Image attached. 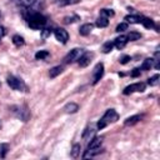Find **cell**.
<instances>
[{"label":"cell","mask_w":160,"mask_h":160,"mask_svg":"<svg viewBox=\"0 0 160 160\" xmlns=\"http://www.w3.org/2000/svg\"><path fill=\"white\" fill-rule=\"evenodd\" d=\"M100 152H102V149H101L100 146H98V148H91V149H86V151L84 152L82 158H84V159L92 158V156H95V155H98V154H100Z\"/></svg>","instance_id":"10"},{"label":"cell","mask_w":160,"mask_h":160,"mask_svg":"<svg viewBox=\"0 0 160 160\" xmlns=\"http://www.w3.org/2000/svg\"><path fill=\"white\" fill-rule=\"evenodd\" d=\"M125 30H128V24H126V22L119 24V25L116 26V29H115V31H118V32H122V31H125Z\"/></svg>","instance_id":"33"},{"label":"cell","mask_w":160,"mask_h":160,"mask_svg":"<svg viewBox=\"0 0 160 160\" xmlns=\"http://www.w3.org/2000/svg\"><path fill=\"white\" fill-rule=\"evenodd\" d=\"M80 20V18L78 15H72V16H65L64 18V24H71V22H75Z\"/></svg>","instance_id":"31"},{"label":"cell","mask_w":160,"mask_h":160,"mask_svg":"<svg viewBox=\"0 0 160 160\" xmlns=\"http://www.w3.org/2000/svg\"><path fill=\"white\" fill-rule=\"evenodd\" d=\"M100 16H104V18H110V16H114V11L112 10H109V9H102L100 10Z\"/></svg>","instance_id":"32"},{"label":"cell","mask_w":160,"mask_h":160,"mask_svg":"<svg viewBox=\"0 0 160 160\" xmlns=\"http://www.w3.org/2000/svg\"><path fill=\"white\" fill-rule=\"evenodd\" d=\"M0 129H1V121H0Z\"/></svg>","instance_id":"39"},{"label":"cell","mask_w":160,"mask_h":160,"mask_svg":"<svg viewBox=\"0 0 160 160\" xmlns=\"http://www.w3.org/2000/svg\"><path fill=\"white\" fill-rule=\"evenodd\" d=\"M25 10H26V12L24 14V18L31 29L38 30V29H42L46 25V18L42 14H40L38 11H31L28 8Z\"/></svg>","instance_id":"1"},{"label":"cell","mask_w":160,"mask_h":160,"mask_svg":"<svg viewBox=\"0 0 160 160\" xmlns=\"http://www.w3.org/2000/svg\"><path fill=\"white\" fill-rule=\"evenodd\" d=\"M130 75H131L132 78H136V76H139V75H140V69H132V71L130 72Z\"/></svg>","instance_id":"36"},{"label":"cell","mask_w":160,"mask_h":160,"mask_svg":"<svg viewBox=\"0 0 160 160\" xmlns=\"http://www.w3.org/2000/svg\"><path fill=\"white\" fill-rule=\"evenodd\" d=\"M141 24L146 28V29H152L155 28V22L152 19H149V18H142L141 19Z\"/></svg>","instance_id":"21"},{"label":"cell","mask_w":160,"mask_h":160,"mask_svg":"<svg viewBox=\"0 0 160 160\" xmlns=\"http://www.w3.org/2000/svg\"><path fill=\"white\" fill-rule=\"evenodd\" d=\"M54 35H55L56 40L60 41L61 44H66L68 40H69V34H68V31L64 30V29H60V28H59V29H55V30H54Z\"/></svg>","instance_id":"8"},{"label":"cell","mask_w":160,"mask_h":160,"mask_svg":"<svg viewBox=\"0 0 160 160\" xmlns=\"http://www.w3.org/2000/svg\"><path fill=\"white\" fill-rule=\"evenodd\" d=\"M81 52H82V49H79V48H75V49L70 50V51L66 54V56L64 58V62H65V64H71V62H74L75 60L79 59V56L81 55Z\"/></svg>","instance_id":"6"},{"label":"cell","mask_w":160,"mask_h":160,"mask_svg":"<svg viewBox=\"0 0 160 160\" xmlns=\"http://www.w3.org/2000/svg\"><path fill=\"white\" fill-rule=\"evenodd\" d=\"M64 110H65L66 114H74V112H76L79 110V105L75 104V102H69V104L65 105Z\"/></svg>","instance_id":"14"},{"label":"cell","mask_w":160,"mask_h":160,"mask_svg":"<svg viewBox=\"0 0 160 160\" xmlns=\"http://www.w3.org/2000/svg\"><path fill=\"white\" fill-rule=\"evenodd\" d=\"M62 71H64L62 66H60V65H58V66H54L52 69H50V71H49V76H50L51 79H54V78H56L58 75H60Z\"/></svg>","instance_id":"17"},{"label":"cell","mask_w":160,"mask_h":160,"mask_svg":"<svg viewBox=\"0 0 160 160\" xmlns=\"http://www.w3.org/2000/svg\"><path fill=\"white\" fill-rule=\"evenodd\" d=\"M80 150H81L80 144H74L72 149H71V158H78L80 154Z\"/></svg>","instance_id":"26"},{"label":"cell","mask_w":160,"mask_h":160,"mask_svg":"<svg viewBox=\"0 0 160 160\" xmlns=\"http://www.w3.org/2000/svg\"><path fill=\"white\" fill-rule=\"evenodd\" d=\"M126 42H128L126 36H125V35H120L119 38H116V39H115V41H114V46H115L116 49L121 50V49H124V48H125Z\"/></svg>","instance_id":"11"},{"label":"cell","mask_w":160,"mask_h":160,"mask_svg":"<svg viewBox=\"0 0 160 160\" xmlns=\"http://www.w3.org/2000/svg\"><path fill=\"white\" fill-rule=\"evenodd\" d=\"M140 38H141V34L138 32V31H130V32L126 35L128 41H129V40H130V41H135V40H139Z\"/></svg>","instance_id":"24"},{"label":"cell","mask_w":160,"mask_h":160,"mask_svg":"<svg viewBox=\"0 0 160 160\" xmlns=\"http://www.w3.org/2000/svg\"><path fill=\"white\" fill-rule=\"evenodd\" d=\"M101 142H102V138L100 136H94L91 138L89 145H88V149H91V148H98V146H101Z\"/></svg>","instance_id":"15"},{"label":"cell","mask_w":160,"mask_h":160,"mask_svg":"<svg viewBox=\"0 0 160 160\" xmlns=\"http://www.w3.org/2000/svg\"><path fill=\"white\" fill-rule=\"evenodd\" d=\"M12 42H14L15 46H22V45L25 44V40H24V38L20 36V35H14V36H12Z\"/></svg>","instance_id":"25"},{"label":"cell","mask_w":160,"mask_h":160,"mask_svg":"<svg viewBox=\"0 0 160 160\" xmlns=\"http://www.w3.org/2000/svg\"><path fill=\"white\" fill-rule=\"evenodd\" d=\"M152 66H154V59H151V58H148V59H145V60H144V62L141 64V66H140V70H144V71H146V70H150Z\"/></svg>","instance_id":"16"},{"label":"cell","mask_w":160,"mask_h":160,"mask_svg":"<svg viewBox=\"0 0 160 160\" xmlns=\"http://www.w3.org/2000/svg\"><path fill=\"white\" fill-rule=\"evenodd\" d=\"M15 2H16L18 5H20V6L30 8V6H32V5L36 2V0H15Z\"/></svg>","instance_id":"23"},{"label":"cell","mask_w":160,"mask_h":160,"mask_svg":"<svg viewBox=\"0 0 160 160\" xmlns=\"http://www.w3.org/2000/svg\"><path fill=\"white\" fill-rule=\"evenodd\" d=\"M92 52H82L79 59H78V62H79V66L80 68H86L90 62H91V59H92Z\"/></svg>","instance_id":"9"},{"label":"cell","mask_w":160,"mask_h":160,"mask_svg":"<svg viewBox=\"0 0 160 160\" xmlns=\"http://www.w3.org/2000/svg\"><path fill=\"white\" fill-rule=\"evenodd\" d=\"M49 56V52L46 51V50H40V51H38L36 54H35V59L36 60H44V59H46Z\"/></svg>","instance_id":"28"},{"label":"cell","mask_w":160,"mask_h":160,"mask_svg":"<svg viewBox=\"0 0 160 160\" xmlns=\"http://www.w3.org/2000/svg\"><path fill=\"white\" fill-rule=\"evenodd\" d=\"M130 60H131V58H130L129 55H122V56L120 58V60H119V61H120L121 64H128Z\"/></svg>","instance_id":"34"},{"label":"cell","mask_w":160,"mask_h":160,"mask_svg":"<svg viewBox=\"0 0 160 160\" xmlns=\"http://www.w3.org/2000/svg\"><path fill=\"white\" fill-rule=\"evenodd\" d=\"M11 109H12V112L18 118H20L22 121H28V119L30 116V112H29V110H28V108L25 105L24 106H12Z\"/></svg>","instance_id":"5"},{"label":"cell","mask_w":160,"mask_h":160,"mask_svg":"<svg viewBox=\"0 0 160 160\" xmlns=\"http://www.w3.org/2000/svg\"><path fill=\"white\" fill-rule=\"evenodd\" d=\"M50 34H51V29H44V30H42V34H41V35H42V38L45 39V38H48V36H49Z\"/></svg>","instance_id":"35"},{"label":"cell","mask_w":160,"mask_h":160,"mask_svg":"<svg viewBox=\"0 0 160 160\" xmlns=\"http://www.w3.org/2000/svg\"><path fill=\"white\" fill-rule=\"evenodd\" d=\"M112 48H114V42L112 41H106L102 45V52L104 54H108V52H110L112 50Z\"/></svg>","instance_id":"27"},{"label":"cell","mask_w":160,"mask_h":160,"mask_svg":"<svg viewBox=\"0 0 160 160\" xmlns=\"http://www.w3.org/2000/svg\"><path fill=\"white\" fill-rule=\"evenodd\" d=\"M140 120H141V115H132V116L128 118V119L124 121V125H125V126H132V125H135L136 122H139Z\"/></svg>","instance_id":"13"},{"label":"cell","mask_w":160,"mask_h":160,"mask_svg":"<svg viewBox=\"0 0 160 160\" xmlns=\"http://www.w3.org/2000/svg\"><path fill=\"white\" fill-rule=\"evenodd\" d=\"M0 19H1V11H0Z\"/></svg>","instance_id":"38"},{"label":"cell","mask_w":160,"mask_h":160,"mask_svg":"<svg viewBox=\"0 0 160 160\" xmlns=\"http://www.w3.org/2000/svg\"><path fill=\"white\" fill-rule=\"evenodd\" d=\"M141 19H142V16H140V15H128V16H125V20L130 24H140Z\"/></svg>","instance_id":"18"},{"label":"cell","mask_w":160,"mask_h":160,"mask_svg":"<svg viewBox=\"0 0 160 160\" xmlns=\"http://www.w3.org/2000/svg\"><path fill=\"white\" fill-rule=\"evenodd\" d=\"M94 132H95V130H92V129H90V128H86L85 131H84V134H82V139H84L85 141L91 140V138H94Z\"/></svg>","instance_id":"22"},{"label":"cell","mask_w":160,"mask_h":160,"mask_svg":"<svg viewBox=\"0 0 160 160\" xmlns=\"http://www.w3.org/2000/svg\"><path fill=\"white\" fill-rule=\"evenodd\" d=\"M5 32H6V31H5V28H4V26H0V39L5 35Z\"/></svg>","instance_id":"37"},{"label":"cell","mask_w":160,"mask_h":160,"mask_svg":"<svg viewBox=\"0 0 160 160\" xmlns=\"http://www.w3.org/2000/svg\"><path fill=\"white\" fill-rule=\"evenodd\" d=\"M118 119H119L118 112H116L114 109H109V110H106V112L102 115V118L99 120V122H98V129H104L106 125H109V124H111V122H115Z\"/></svg>","instance_id":"2"},{"label":"cell","mask_w":160,"mask_h":160,"mask_svg":"<svg viewBox=\"0 0 160 160\" xmlns=\"http://www.w3.org/2000/svg\"><path fill=\"white\" fill-rule=\"evenodd\" d=\"M6 81H8V85L12 90H16V91H28L26 84L20 78H16L14 75H10V76H8V80Z\"/></svg>","instance_id":"3"},{"label":"cell","mask_w":160,"mask_h":160,"mask_svg":"<svg viewBox=\"0 0 160 160\" xmlns=\"http://www.w3.org/2000/svg\"><path fill=\"white\" fill-rule=\"evenodd\" d=\"M95 25H96L98 28H106V26L109 25V20H108V18L99 16L98 20H96V22H95Z\"/></svg>","instance_id":"20"},{"label":"cell","mask_w":160,"mask_h":160,"mask_svg":"<svg viewBox=\"0 0 160 160\" xmlns=\"http://www.w3.org/2000/svg\"><path fill=\"white\" fill-rule=\"evenodd\" d=\"M145 88H146L145 82H135V84H131V85L126 86L122 92L125 95H129V94H132V92H142L145 90Z\"/></svg>","instance_id":"4"},{"label":"cell","mask_w":160,"mask_h":160,"mask_svg":"<svg viewBox=\"0 0 160 160\" xmlns=\"http://www.w3.org/2000/svg\"><path fill=\"white\" fill-rule=\"evenodd\" d=\"M104 75V65L101 62L96 64V66L94 68V71H92V85L98 84L99 80L102 78Z\"/></svg>","instance_id":"7"},{"label":"cell","mask_w":160,"mask_h":160,"mask_svg":"<svg viewBox=\"0 0 160 160\" xmlns=\"http://www.w3.org/2000/svg\"><path fill=\"white\" fill-rule=\"evenodd\" d=\"M8 150H9V145L8 144H0V158L4 159L8 154Z\"/></svg>","instance_id":"30"},{"label":"cell","mask_w":160,"mask_h":160,"mask_svg":"<svg viewBox=\"0 0 160 160\" xmlns=\"http://www.w3.org/2000/svg\"><path fill=\"white\" fill-rule=\"evenodd\" d=\"M80 0H55V4L59 6H69V5H74L78 4Z\"/></svg>","instance_id":"19"},{"label":"cell","mask_w":160,"mask_h":160,"mask_svg":"<svg viewBox=\"0 0 160 160\" xmlns=\"http://www.w3.org/2000/svg\"><path fill=\"white\" fill-rule=\"evenodd\" d=\"M159 79H160V76H159V74H155V75H152L149 80H148V84L150 85V86H155V85H158V82H159Z\"/></svg>","instance_id":"29"},{"label":"cell","mask_w":160,"mask_h":160,"mask_svg":"<svg viewBox=\"0 0 160 160\" xmlns=\"http://www.w3.org/2000/svg\"><path fill=\"white\" fill-rule=\"evenodd\" d=\"M92 28H94V25H92V24H89V22H88V24H84V25H81V26H80L79 32H80V35L86 36V35H89V34L91 32Z\"/></svg>","instance_id":"12"}]
</instances>
